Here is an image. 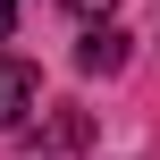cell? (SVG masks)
Here are the masks:
<instances>
[{
  "mask_svg": "<svg viewBox=\"0 0 160 160\" xmlns=\"http://www.w3.org/2000/svg\"><path fill=\"white\" fill-rule=\"evenodd\" d=\"M59 8H76V17H101V8H118V0H59Z\"/></svg>",
  "mask_w": 160,
  "mask_h": 160,
  "instance_id": "cell-3",
  "label": "cell"
},
{
  "mask_svg": "<svg viewBox=\"0 0 160 160\" xmlns=\"http://www.w3.org/2000/svg\"><path fill=\"white\" fill-rule=\"evenodd\" d=\"M76 68H84V76H101V68L118 76V68H127V34H118V25H84V42H76Z\"/></svg>",
  "mask_w": 160,
  "mask_h": 160,
  "instance_id": "cell-2",
  "label": "cell"
},
{
  "mask_svg": "<svg viewBox=\"0 0 160 160\" xmlns=\"http://www.w3.org/2000/svg\"><path fill=\"white\" fill-rule=\"evenodd\" d=\"M8 34H17V0H0V42H8Z\"/></svg>",
  "mask_w": 160,
  "mask_h": 160,
  "instance_id": "cell-4",
  "label": "cell"
},
{
  "mask_svg": "<svg viewBox=\"0 0 160 160\" xmlns=\"http://www.w3.org/2000/svg\"><path fill=\"white\" fill-rule=\"evenodd\" d=\"M25 110H34V68L0 51V135H8V127H25Z\"/></svg>",
  "mask_w": 160,
  "mask_h": 160,
  "instance_id": "cell-1",
  "label": "cell"
}]
</instances>
